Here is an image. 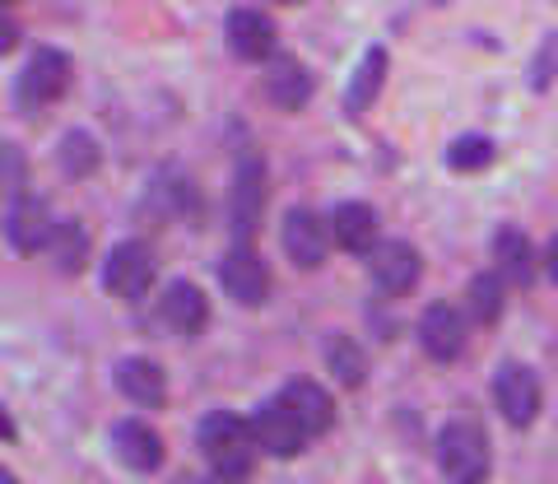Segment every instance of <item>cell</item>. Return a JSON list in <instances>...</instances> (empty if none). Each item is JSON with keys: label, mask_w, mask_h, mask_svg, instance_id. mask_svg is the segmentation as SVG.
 Here are the masks:
<instances>
[{"label": "cell", "mask_w": 558, "mask_h": 484, "mask_svg": "<svg viewBox=\"0 0 558 484\" xmlns=\"http://www.w3.org/2000/svg\"><path fill=\"white\" fill-rule=\"evenodd\" d=\"M112 452H117V461L126 465V471L149 475V471H159L163 465V438L154 434L145 420H117L112 424Z\"/></svg>", "instance_id": "2e32d148"}, {"label": "cell", "mask_w": 558, "mask_h": 484, "mask_svg": "<svg viewBox=\"0 0 558 484\" xmlns=\"http://www.w3.org/2000/svg\"><path fill=\"white\" fill-rule=\"evenodd\" d=\"M0 484H20V475H14L10 465H0Z\"/></svg>", "instance_id": "f546056e"}, {"label": "cell", "mask_w": 558, "mask_h": 484, "mask_svg": "<svg viewBox=\"0 0 558 484\" xmlns=\"http://www.w3.org/2000/svg\"><path fill=\"white\" fill-rule=\"evenodd\" d=\"M279 401L299 414V424L307 428L312 438L326 434V428L336 424V401H330V391L322 383H312V377H293V383H284L279 387Z\"/></svg>", "instance_id": "ac0fdd59"}, {"label": "cell", "mask_w": 558, "mask_h": 484, "mask_svg": "<svg viewBox=\"0 0 558 484\" xmlns=\"http://www.w3.org/2000/svg\"><path fill=\"white\" fill-rule=\"evenodd\" d=\"M465 307L480 326H494L502 317V275H475L465 289Z\"/></svg>", "instance_id": "d4e9b609"}, {"label": "cell", "mask_w": 558, "mask_h": 484, "mask_svg": "<svg viewBox=\"0 0 558 484\" xmlns=\"http://www.w3.org/2000/svg\"><path fill=\"white\" fill-rule=\"evenodd\" d=\"M260 210H266V164L247 154L233 172V196H229V223L238 242H252L260 229Z\"/></svg>", "instance_id": "9c48e42d"}, {"label": "cell", "mask_w": 558, "mask_h": 484, "mask_svg": "<svg viewBox=\"0 0 558 484\" xmlns=\"http://www.w3.org/2000/svg\"><path fill=\"white\" fill-rule=\"evenodd\" d=\"M418 344H424V354L438 359V363L461 359V350H465V322H461L457 307H451V303H428L424 317H418Z\"/></svg>", "instance_id": "9a60e30c"}, {"label": "cell", "mask_w": 558, "mask_h": 484, "mask_svg": "<svg viewBox=\"0 0 558 484\" xmlns=\"http://www.w3.org/2000/svg\"><path fill=\"white\" fill-rule=\"evenodd\" d=\"M57 159L65 168V178H94V172L102 168V149L89 131H65L61 135V149H57Z\"/></svg>", "instance_id": "cb8c5ba5"}, {"label": "cell", "mask_w": 558, "mask_h": 484, "mask_svg": "<svg viewBox=\"0 0 558 484\" xmlns=\"http://www.w3.org/2000/svg\"><path fill=\"white\" fill-rule=\"evenodd\" d=\"M279 242H284V256L299 270H317L326 266V252H330V223L307 210V205H293L284 210V223H279Z\"/></svg>", "instance_id": "8992f818"}, {"label": "cell", "mask_w": 558, "mask_h": 484, "mask_svg": "<svg viewBox=\"0 0 558 484\" xmlns=\"http://www.w3.org/2000/svg\"><path fill=\"white\" fill-rule=\"evenodd\" d=\"M0 5H14V0H0Z\"/></svg>", "instance_id": "1f68e13d"}, {"label": "cell", "mask_w": 558, "mask_h": 484, "mask_svg": "<svg viewBox=\"0 0 558 484\" xmlns=\"http://www.w3.org/2000/svg\"><path fill=\"white\" fill-rule=\"evenodd\" d=\"M196 443L205 461L215 465L219 480H247L252 461H256V438H252V420H242L233 410H209L196 424Z\"/></svg>", "instance_id": "6da1fadb"}, {"label": "cell", "mask_w": 558, "mask_h": 484, "mask_svg": "<svg viewBox=\"0 0 558 484\" xmlns=\"http://www.w3.org/2000/svg\"><path fill=\"white\" fill-rule=\"evenodd\" d=\"M154 275H159L154 247L145 238H126V242H117L108 252V262H102V289L121 303H140L154 289Z\"/></svg>", "instance_id": "3957f363"}, {"label": "cell", "mask_w": 558, "mask_h": 484, "mask_svg": "<svg viewBox=\"0 0 558 484\" xmlns=\"http://www.w3.org/2000/svg\"><path fill=\"white\" fill-rule=\"evenodd\" d=\"M112 383H117V391L126 396L131 406H140V410H159V406L168 401V373H163L154 359H145V354L121 359L117 373H112Z\"/></svg>", "instance_id": "5bb4252c"}, {"label": "cell", "mask_w": 558, "mask_h": 484, "mask_svg": "<svg viewBox=\"0 0 558 484\" xmlns=\"http://www.w3.org/2000/svg\"><path fill=\"white\" fill-rule=\"evenodd\" d=\"M252 438L266 457H279V461H293L307 447V428L299 424V414H293L279 396H270V401H260L256 414H252Z\"/></svg>", "instance_id": "5b68a950"}, {"label": "cell", "mask_w": 558, "mask_h": 484, "mask_svg": "<svg viewBox=\"0 0 558 484\" xmlns=\"http://www.w3.org/2000/svg\"><path fill=\"white\" fill-rule=\"evenodd\" d=\"M0 196L5 201L28 196V159H24V149L10 141H0Z\"/></svg>", "instance_id": "484cf974"}, {"label": "cell", "mask_w": 558, "mask_h": 484, "mask_svg": "<svg viewBox=\"0 0 558 484\" xmlns=\"http://www.w3.org/2000/svg\"><path fill=\"white\" fill-rule=\"evenodd\" d=\"M494 262H498V275L517 289H531L535 285V270H539V256L531 247V238L521 229H498L494 233Z\"/></svg>", "instance_id": "ffe728a7"}, {"label": "cell", "mask_w": 558, "mask_h": 484, "mask_svg": "<svg viewBox=\"0 0 558 484\" xmlns=\"http://www.w3.org/2000/svg\"><path fill=\"white\" fill-rule=\"evenodd\" d=\"M381 80H387V51L368 47L363 51V61H359V71H354V80H349V89H344V112L349 117L368 112L377 102V94H381Z\"/></svg>", "instance_id": "7402d4cb"}, {"label": "cell", "mask_w": 558, "mask_h": 484, "mask_svg": "<svg viewBox=\"0 0 558 484\" xmlns=\"http://www.w3.org/2000/svg\"><path fill=\"white\" fill-rule=\"evenodd\" d=\"M447 164L457 172H480L494 164V141H488V135H461V141L447 149Z\"/></svg>", "instance_id": "4316f807"}, {"label": "cell", "mask_w": 558, "mask_h": 484, "mask_svg": "<svg viewBox=\"0 0 558 484\" xmlns=\"http://www.w3.org/2000/svg\"><path fill=\"white\" fill-rule=\"evenodd\" d=\"M14 47H20V24H14L5 10H0V57H10Z\"/></svg>", "instance_id": "83f0119b"}, {"label": "cell", "mask_w": 558, "mask_h": 484, "mask_svg": "<svg viewBox=\"0 0 558 484\" xmlns=\"http://www.w3.org/2000/svg\"><path fill=\"white\" fill-rule=\"evenodd\" d=\"M0 438H14V428H10V420H5V414H0Z\"/></svg>", "instance_id": "4dcf8cb0"}, {"label": "cell", "mask_w": 558, "mask_h": 484, "mask_svg": "<svg viewBox=\"0 0 558 484\" xmlns=\"http://www.w3.org/2000/svg\"><path fill=\"white\" fill-rule=\"evenodd\" d=\"M279 5H293V0H279Z\"/></svg>", "instance_id": "d6a6232c"}, {"label": "cell", "mask_w": 558, "mask_h": 484, "mask_svg": "<svg viewBox=\"0 0 558 484\" xmlns=\"http://www.w3.org/2000/svg\"><path fill=\"white\" fill-rule=\"evenodd\" d=\"M223 38H229V51L238 61H270L275 47H279V33L270 24V14H260V10H229Z\"/></svg>", "instance_id": "7c38bea8"}, {"label": "cell", "mask_w": 558, "mask_h": 484, "mask_svg": "<svg viewBox=\"0 0 558 484\" xmlns=\"http://www.w3.org/2000/svg\"><path fill=\"white\" fill-rule=\"evenodd\" d=\"M539 401H545V391H539V377L526 368V363H517V359L498 363L494 368V406H498L502 420L512 428H526V424H535Z\"/></svg>", "instance_id": "277c9868"}, {"label": "cell", "mask_w": 558, "mask_h": 484, "mask_svg": "<svg viewBox=\"0 0 558 484\" xmlns=\"http://www.w3.org/2000/svg\"><path fill=\"white\" fill-rule=\"evenodd\" d=\"M438 465L447 484H484L488 480V438L475 420H451L438 434Z\"/></svg>", "instance_id": "7a4b0ae2"}, {"label": "cell", "mask_w": 558, "mask_h": 484, "mask_svg": "<svg viewBox=\"0 0 558 484\" xmlns=\"http://www.w3.org/2000/svg\"><path fill=\"white\" fill-rule=\"evenodd\" d=\"M159 322L168 326L172 336H201L205 326H209V299H205V289H196L191 280H172L163 289V299H159Z\"/></svg>", "instance_id": "4fadbf2b"}, {"label": "cell", "mask_w": 558, "mask_h": 484, "mask_svg": "<svg viewBox=\"0 0 558 484\" xmlns=\"http://www.w3.org/2000/svg\"><path fill=\"white\" fill-rule=\"evenodd\" d=\"M330 242L344 252H373L377 247V210L368 201H340L330 215Z\"/></svg>", "instance_id": "d6986e66"}, {"label": "cell", "mask_w": 558, "mask_h": 484, "mask_svg": "<svg viewBox=\"0 0 558 484\" xmlns=\"http://www.w3.org/2000/svg\"><path fill=\"white\" fill-rule=\"evenodd\" d=\"M70 75H75V65H70V57L61 47H38L28 57L24 75H20V89H14V94L24 98V108H47V102L65 98Z\"/></svg>", "instance_id": "52a82bcc"}, {"label": "cell", "mask_w": 558, "mask_h": 484, "mask_svg": "<svg viewBox=\"0 0 558 484\" xmlns=\"http://www.w3.org/2000/svg\"><path fill=\"white\" fill-rule=\"evenodd\" d=\"M368 270H373V285L381 293H391V299H400V293H410L418 285V275H424V262H418V252L410 247V242H377V247L368 252Z\"/></svg>", "instance_id": "8fae6325"}, {"label": "cell", "mask_w": 558, "mask_h": 484, "mask_svg": "<svg viewBox=\"0 0 558 484\" xmlns=\"http://www.w3.org/2000/svg\"><path fill=\"white\" fill-rule=\"evenodd\" d=\"M326 368L336 373V383L349 387V391L368 383V354H363V344L354 336H344V331H336L326 340Z\"/></svg>", "instance_id": "603a6c76"}, {"label": "cell", "mask_w": 558, "mask_h": 484, "mask_svg": "<svg viewBox=\"0 0 558 484\" xmlns=\"http://www.w3.org/2000/svg\"><path fill=\"white\" fill-rule=\"evenodd\" d=\"M545 270H549V280L558 285V233L549 238V252H545Z\"/></svg>", "instance_id": "f1b7e54d"}, {"label": "cell", "mask_w": 558, "mask_h": 484, "mask_svg": "<svg viewBox=\"0 0 558 484\" xmlns=\"http://www.w3.org/2000/svg\"><path fill=\"white\" fill-rule=\"evenodd\" d=\"M219 285L238 307H260L270 299V266L252 252V242H238L219 262Z\"/></svg>", "instance_id": "ba28073f"}, {"label": "cell", "mask_w": 558, "mask_h": 484, "mask_svg": "<svg viewBox=\"0 0 558 484\" xmlns=\"http://www.w3.org/2000/svg\"><path fill=\"white\" fill-rule=\"evenodd\" d=\"M0 233H5V242H10L14 252L33 256V252H47L51 233H57V219H51L47 201H38V196H20V201H10V205H5Z\"/></svg>", "instance_id": "30bf717a"}, {"label": "cell", "mask_w": 558, "mask_h": 484, "mask_svg": "<svg viewBox=\"0 0 558 484\" xmlns=\"http://www.w3.org/2000/svg\"><path fill=\"white\" fill-rule=\"evenodd\" d=\"M47 256H51V266H57L61 275H80L84 266H89V256H94L89 229H84L80 219H61L57 233H51V242H47Z\"/></svg>", "instance_id": "44dd1931"}, {"label": "cell", "mask_w": 558, "mask_h": 484, "mask_svg": "<svg viewBox=\"0 0 558 484\" xmlns=\"http://www.w3.org/2000/svg\"><path fill=\"white\" fill-rule=\"evenodd\" d=\"M266 98L275 102L279 112H303L307 98H312V75L299 57H270L266 61Z\"/></svg>", "instance_id": "e0dca14e"}]
</instances>
